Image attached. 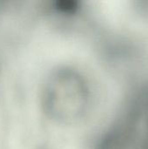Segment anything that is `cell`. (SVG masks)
<instances>
[{"instance_id": "cell-1", "label": "cell", "mask_w": 148, "mask_h": 149, "mask_svg": "<svg viewBox=\"0 0 148 149\" xmlns=\"http://www.w3.org/2000/svg\"><path fill=\"white\" fill-rule=\"evenodd\" d=\"M10 149H102L92 26L73 3L33 0L0 41Z\"/></svg>"}, {"instance_id": "cell-2", "label": "cell", "mask_w": 148, "mask_h": 149, "mask_svg": "<svg viewBox=\"0 0 148 149\" xmlns=\"http://www.w3.org/2000/svg\"><path fill=\"white\" fill-rule=\"evenodd\" d=\"M0 149H10L9 143L5 113H4L1 93H0Z\"/></svg>"}, {"instance_id": "cell-3", "label": "cell", "mask_w": 148, "mask_h": 149, "mask_svg": "<svg viewBox=\"0 0 148 149\" xmlns=\"http://www.w3.org/2000/svg\"><path fill=\"white\" fill-rule=\"evenodd\" d=\"M8 0H0V31L3 26V24L5 19L7 9H8Z\"/></svg>"}, {"instance_id": "cell-4", "label": "cell", "mask_w": 148, "mask_h": 149, "mask_svg": "<svg viewBox=\"0 0 148 149\" xmlns=\"http://www.w3.org/2000/svg\"><path fill=\"white\" fill-rule=\"evenodd\" d=\"M147 137L148 139V115H147Z\"/></svg>"}]
</instances>
